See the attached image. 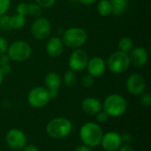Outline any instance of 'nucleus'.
I'll return each instance as SVG.
<instances>
[{
	"label": "nucleus",
	"mask_w": 151,
	"mask_h": 151,
	"mask_svg": "<svg viewBox=\"0 0 151 151\" xmlns=\"http://www.w3.org/2000/svg\"><path fill=\"white\" fill-rule=\"evenodd\" d=\"M32 50L30 45L25 41L13 42L7 50V55L11 60L15 62H23L27 60L31 55Z\"/></svg>",
	"instance_id": "obj_6"
},
{
	"label": "nucleus",
	"mask_w": 151,
	"mask_h": 151,
	"mask_svg": "<svg viewBox=\"0 0 151 151\" xmlns=\"http://www.w3.org/2000/svg\"><path fill=\"white\" fill-rule=\"evenodd\" d=\"M119 49L120 51L129 53L134 49V41L129 37H123L119 42Z\"/></svg>",
	"instance_id": "obj_21"
},
{
	"label": "nucleus",
	"mask_w": 151,
	"mask_h": 151,
	"mask_svg": "<svg viewBox=\"0 0 151 151\" xmlns=\"http://www.w3.org/2000/svg\"><path fill=\"white\" fill-rule=\"evenodd\" d=\"M8 47H9V44H8L7 40L2 36H0V54L6 53Z\"/></svg>",
	"instance_id": "obj_31"
},
{
	"label": "nucleus",
	"mask_w": 151,
	"mask_h": 151,
	"mask_svg": "<svg viewBox=\"0 0 151 151\" xmlns=\"http://www.w3.org/2000/svg\"><path fill=\"white\" fill-rule=\"evenodd\" d=\"M88 39V34L86 30L81 27H70L65 31L63 35V43L71 49H79L81 47Z\"/></svg>",
	"instance_id": "obj_4"
},
{
	"label": "nucleus",
	"mask_w": 151,
	"mask_h": 151,
	"mask_svg": "<svg viewBox=\"0 0 151 151\" xmlns=\"http://www.w3.org/2000/svg\"><path fill=\"white\" fill-rule=\"evenodd\" d=\"M82 111L89 115H96L103 110V104L95 97H86L81 103Z\"/></svg>",
	"instance_id": "obj_16"
},
{
	"label": "nucleus",
	"mask_w": 151,
	"mask_h": 151,
	"mask_svg": "<svg viewBox=\"0 0 151 151\" xmlns=\"http://www.w3.org/2000/svg\"><path fill=\"white\" fill-rule=\"evenodd\" d=\"M81 4H85V5H89L96 2V0H78Z\"/></svg>",
	"instance_id": "obj_38"
},
{
	"label": "nucleus",
	"mask_w": 151,
	"mask_h": 151,
	"mask_svg": "<svg viewBox=\"0 0 151 151\" xmlns=\"http://www.w3.org/2000/svg\"><path fill=\"white\" fill-rule=\"evenodd\" d=\"M121 139H122V142L124 144H130L131 142L133 141V136L129 133H125V134H121Z\"/></svg>",
	"instance_id": "obj_32"
},
{
	"label": "nucleus",
	"mask_w": 151,
	"mask_h": 151,
	"mask_svg": "<svg viewBox=\"0 0 151 151\" xmlns=\"http://www.w3.org/2000/svg\"><path fill=\"white\" fill-rule=\"evenodd\" d=\"M23 151H40L39 150V149L35 146V145H34V144H27L25 147H24V149H23Z\"/></svg>",
	"instance_id": "obj_35"
},
{
	"label": "nucleus",
	"mask_w": 151,
	"mask_h": 151,
	"mask_svg": "<svg viewBox=\"0 0 151 151\" xmlns=\"http://www.w3.org/2000/svg\"><path fill=\"white\" fill-rule=\"evenodd\" d=\"M127 108V103L125 97L119 94H111L108 96L103 103V110L109 117L118 118L123 115Z\"/></svg>",
	"instance_id": "obj_3"
},
{
	"label": "nucleus",
	"mask_w": 151,
	"mask_h": 151,
	"mask_svg": "<svg viewBox=\"0 0 151 151\" xmlns=\"http://www.w3.org/2000/svg\"><path fill=\"white\" fill-rule=\"evenodd\" d=\"M11 70H12V67L10 65H2L0 66V72L2 73L3 75H5V74H8L11 73Z\"/></svg>",
	"instance_id": "obj_34"
},
{
	"label": "nucleus",
	"mask_w": 151,
	"mask_h": 151,
	"mask_svg": "<svg viewBox=\"0 0 151 151\" xmlns=\"http://www.w3.org/2000/svg\"><path fill=\"white\" fill-rule=\"evenodd\" d=\"M130 58L127 53L120 50L113 52L108 58L106 67L115 74H119L126 72L130 66Z\"/></svg>",
	"instance_id": "obj_5"
},
{
	"label": "nucleus",
	"mask_w": 151,
	"mask_h": 151,
	"mask_svg": "<svg viewBox=\"0 0 151 151\" xmlns=\"http://www.w3.org/2000/svg\"><path fill=\"white\" fill-rule=\"evenodd\" d=\"M147 87L145 78L140 73H132L126 81V88L127 92L133 96L142 95Z\"/></svg>",
	"instance_id": "obj_10"
},
{
	"label": "nucleus",
	"mask_w": 151,
	"mask_h": 151,
	"mask_svg": "<svg viewBox=\"0 0 151 151\" xmlns=\"http://www.w3.org/2000/svg\"><path fill=\"white\" fill-rule=\"evenodd\" d=\"M130 63L136 67H142L145 65L149 59V53L143 47L134 48L130 51Z\"/></svg>",
	"instance_id": "obj_15"
},
{
	"label": "nucleus",
	"mask_w": 151,
	"mask_h": 151,
	"mask_svg": "<svg viewBox=\"0 0 151 151\" xmlns=\"http://www.w3.org/2000/svg\"><path fill=\"white\" fill-rule=\"evenodd\" d=\"M104 135L101 126L95 122L85 123L80 130V138L82 143L89 148H96L101 144Z\"/></svg>",
	"instance_id": "obj_1"
},
{
	"label": "nucleus",
	"mask_w": 151,
	"mask_h": 151,
	"mask_svg": "<svg viewBox=\"0 0 151 151\" xmlns=\"http://www.w3.org/2000/svg\"><path fill=\"white\" fill-rule=\"evenodd\" d=\"M41 14H42V7H40L37 4H28L27 15L36 19L40 17Z\"/></svg>",
	"instance_id": "obj_23"
},
{
	"label": "nucleus",
	"mask_w": 151,
	"mask_h": 151,
	"mask_svg": "<svg viewBox=\"0 0 151 151\" xmlns=\"http://www.w3.org/2000/svg\"><path fill=\"white\" fill-rule=\"evenodd\" d=\"M122 144L121 134L117 132L111 131L103 135L100 145L104 151H117Z\"/></svg>",
	"instance_id": "obj_12"
},
{
	"label": "nucleus",
	"mask_w": 151,
	"mask_h": 151,
	"mask_svg": "<svg viewBox=\"0 0 151 151\" xmlns=\"http://www.w3.org/2000/svg\"><path fill=\"white\" fill-rule=\"evenodd\" d=\"M0 28L2 30H9L10 28V16L0 15Z\"/></svg>",
	"instance_id": "obj_24"
},
{
	"label": "nucleus",
	"mask_w": 151,
	"mask_h": 151,
	"mask_svg": "<svg viewBox=\"0 0 151 151\" xmlns=\"http://www.w3.org/2000/svg\"><path fill=\"white\" fill-rule=\"evenodd\" d=\"M64 50V43L62 39L54 36L51 37L46 43V51L49 56L52 58L59 57Z\"/></svg>",
	"instance_id": "obj_17"
},
{
	"label": "nucleus",
	"mask_w": 151,
	"mask_h": 151,
	"mask_svg": "<svg viewBox=\"0 0 151 151\" xmlns=\"http://www.w3.org/2000/svg\"><path fill=\"white\" fill-rule=\"evenodd\" d=\"M45 88L49 90L50 96L52 98H56L58 96V90L62 84V79L57 73H49L44 79Z\"/></svg>",
	"instance_id": "obj_13"
},
{
	"label": "nucleus",
	"mask_w": 151,
	"mask_h": 151,
	"mask_svg": "<svg viewBox=\"0 0 151 151\" xmlns=\"http://www.w3.org/2000/svg\"><path fill=\"white\" fill-rule=\"evenodd\" d=\"M10 60L11 59H10V58L8 57V55L6 53L0 54V66L5 65H9Z\"/></svg>",
	"instance_id": "obj_33"
},
{
	"label": "nucleus",
	"mask_w": 151,
	"mask_h": 151,
	"mask_svg": "<svg viewBox=\"0 0 151 151\" xmlns=\"http://www.w3.org/2000/svg\"><path fill=\"white\" fill-rule=\"evenodd\" d=\"M119 151H134L133 147L130 144H122L119 149L118 150Z\"/></svg>",
	"instance_id": "obj_36"
},
{
	"label": "nucleus",
	"mask_w": 151,
	"mask_h": 151,
	"mask_svg": "<svg viewBox=\"0 0 151 151\" xmlns=\"http://www.w3.org/2000/svg\"><path fill=\"white\" fill-rule=\"evenodd\" d=\"M50 100L51 97L49 90L45 87L42 86L34 88L27 95V103L34 108H42L46 106Z\"/></svg>",
	"instance_id": "obj_7"
},
{
	"label": "nucleus",
	"mask_w": 151,
	"mask_h": 151,
	"mask_svg": "<svg viewBox=\"0 0 151 151\" xmlns=\"http://www.w3.org/2000/svg\"><path fill=\"white\" fill-rule=\"evenodd\" d=\"M140 103L144 107H150L151 105V96L150 93L143 92L142 95H140Z\"/></svg>",
	"instance_id": "obj_25"
},
{
	"label": "nucleus",
	"mask_w": 151,
	"mask_h": 151,
	"mask_svg": "<svg viewBox=\"0 0 151 151\" xmlns=\"http://www.w3.org/2000/svg\"><path fill=\"white\" fill-rule=\"evenodd\" d=\"M73 130L72 122L65 117H57L50 120L46 126L47 134L56 140L67 137Z\"/></svg>",
	"instance_id": "obj_2"
},
{
	"label": "nucleus",
	"mask_w": 151,
	"mask_h": 151,
	"mask_svg": "<svg viewBox=\"0 0 151 151\" xmlns=\"http://www.w3.org/2000/svg\"><path fill=\"white\" fill-rule=\"evenodd\" d=\"M26 23L25 16H22L19 13H16L10 17V28L11 29H20Z\"/></svg>",
	"instance_id": "obj_19"
},
{
	"label": "nucleus",
	"mask_w": 151,
	"mask_h": 151,
	"mask_svg": "<svg viewBox=\"0 0 151 151\" xmlns=\"http://www.w3.org/2000/svg\"><path fill=\"white\" fill-rule=\"evenodd\" d=\"M111 4V13L115 16L122 15L128 5L127 0H110Z\"/></svg>",
	"instance_id": "obj_18"
},
{
	"label": "nucleus",
	"mask_w": 151,
	"mask_h": 151,
	"mask_svg": "<svg viewBox=\"0 0 151 151\" xmlns=\"http://www.w3.org/2000/svg\"><path fill=\"white\" fill-rule=\"evenodd\" d=\"M96 120H97V122L100 123V124L105 123V122L108 120V119L110 118L109 115H108L104 110L100 111H99L98 113H96Z\"/></svg>",
	"instance_id": "obj_28"
},
{
	"label": "nucleus",
	"mask_w": 151,
	"mask_h": 151,
	"mask_svg": "<svg viewBox=\"0 0 151 151\" xmlns=\"http://www.w3.org/2000/svg\"><path fill=\"white\" fill-rule=\"evenodd\" d=\"M5 142L12 150H20L27 145V140L23 131L18 128H12L6 133Z\"/></svg>",
	"instance_id": "obj_8"
},
{
	"label": "nucleus",
	"mask_w": 151,
	"mask_h": 151,
	"mask_svg": "<svg viewBox=\"0 0 151 151\" xmlns=\"http://www.w3.org/2000/svg\"><path fill=\"white\" fill-rule=\"evenodd\" d=\"M97 12L103 16L106 17L111 14V4L110 0H100L97 4Z\"/></svg>",
	"instance_id": "obj_20"
},
{
	"label": "nucleus",
	"mask_w": 151,
	"mask_h": 151,
	"mask_svg": "<svg viewBox=\"0 0 151 151\" xmlns=\"http://www.w3.org/2000/svg\"><path fill=\"white\" fill-rule=\"evenodd\" d=\"M88 74L96 77L102 76L106 71V62L100 57H94L91 59H88L87 67Z\"/></svg>",
	"instance_id": "obj_14"
},
{
	"label": "nucleus",
	"mask_w": 151,
	"mask_h": 151,
	"mask_svg": "<svg viewBox=\"0 0 151 151\" xmlns=\"http://www.w3.org/2000/svg\"><path fill=\"white\" fill-rule=\"evenodd\" d=\"M11 5V0H0V15L5 14Z\"/></svg>",
	"instance_id": "obj_27"
},
{
	"label": "nucleus",
	"mask_w": 151,
	"mask_h": 151,
	"mask_svg": "<svg viewBox=\"0 0 151 151\" xmlns=\"http://www.w3.org/2000/svg\"><path fill=\"white\" fill-rule=\"evenodd\" d=\"M67 87H73L76 82H77V77L75 74V72L69 70L67 71L63 77V81H62Z\"/></svg>",
	"instance_id": "obj_22"
},
{
	"label": "nucleus",
	"mask_w": 151,
	"mask_h": 151,
	"mask_svg": "<svg viewBox=\"0 0 151 151\" xmlns=\"http://www.w3.org/2000/svg\"><path fill=\"white\" fill-rule=\"evenodd\" d=\"M88 53L81 49L75 50L70 56L68 60V65L70 70L73 72H81L86 69L88 62Z\"/></svg>",
	"instance_id": "obj_11"
},
{
	"label": "nucleus",
	"mask_w": 151,
	"mask_h": 151,
	"mask_svg": "<svg viewBox=\"0 0 151 151\" xmlns=\"http://www.w3.org/2000/svg\"><path fill=\"white\" fill-rule=\"evenodd\" d=\"M31 33L37 40L46 39L51 33V24L50 20L44 17L36 18L31 26Z\"/></svg>",
	"instance_id": "obj_9"
},
{
	"label": "nucleus",
	"mask_w": 151,
	"mask_h": 151,
	"mask_svg": "<svg viewBox=\"0 0 151 151\" xmlns=\"http://www.w3.org/2000/svg\"><path fill=\"white\" fill-rule=\"evenodd\" d=\"M81 84L84 88H91L95 84V79L93 76H91L89 74L85 75V76H83V78L81 80Z\"/></svg>",
	"instance_id": "obj_26"
},
{
	"label": "nucleus",
	"mask_w": 151,
	"mask_h": 151,
	"mask_svg": "<svg viewBox=\"0 0 151 151\" xmlns=\"http://www.w3.org/2000/svg\"><path fill=\"white\" fill-rule=\"evenodd\" d=\"M35 2L40 7L50 8L54 5L56 0H35Z\"/></svg>",
	"instance_id": "obj_29"
},
{
	"label": "nucleus",
	"mask_w": 151,
	"mask_h": 151,
	"mask_svg": "<svg viewBox=\"0 0 151 151\" xmlns=\"http://www.w3.org/2000/svg\"><path fill=\"white\" fill-rule=\"evenodd\" d=\"M27 6H28V4H27V3L19 4L17 6V13L26 17L27 15Z\"/></svg>",
	"instance_id": "obj_30"
},
{
	"label": "nucleus",
	"mask_w": 151,
	"mask_h": 151,
	"mask_svg": "<svg viewBox=\"0 0 151 151\" xmlns=\"http://www.w3.org/2000/svg\"><path fill=\"white\" fill-rule=\"evenodd\" d=\"M73 151H92V150H91V148L82 144V145H79L78 147H76Z\"/></svg>",
	"instance_id": "obj_37"
},
{
	"label": "nucleus",
	"mask_w": 151,
	"mask_h": 151,
	"mask_svg": "<svg viewBox=\"0 0 151 151\" xmlns=\"http://www.w3.org/2000/svg\"><path fill=\"white\" fill-rule=\"evenodd\" d=\"M3 81H4V75H3L2 73L0 72V86H1L2 83H3Z\"/></svg>",
	"instance_id": "obj_39"
}]
</instances>
